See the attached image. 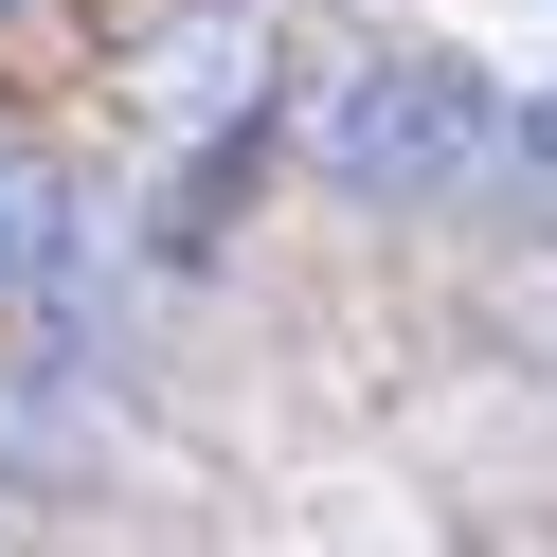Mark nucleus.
Here are the masks:
<instances>
[{
    "instance_id": "nucleus-1",
    "label": "nucleus",
    "mask_w": 557,
    "mask_h": 557,
    "mask_svg": "<svg viewBox=\"0 0 557 557\" xmlns=\"http://www.w3.org/2000/svg\"><path fill=\"white\" fill-rule=\"evenodd\" d=\"M288 145L360 216H468L540 162V109L449 37H324V73L288 90Z\"/></svg>"
},
{
    "instance_id": "nucleus-2",
    "label": "nucleus",
    "mask_w": 557,
    "mask_h": 557,
    "mask_svg": "<svg viewBox=\"0 0 557 557\" xmlns=\"http://www.w3.org/2000/svg\"><path fill=\"white\" fill-rule=\"evenodd\" d=\"M73 234H90V216H73V181H54L18 126H0V324H18V306L73 270Z\"/></svg>"
},
{
    "instance_id": "nucleus-3",
    "label": "nucleus",
    "mask_w": 557,
    "mask_h": 557,
    "mask_svg": "<svg viewBox=\"0 0 557 557\" xmlns=\"http://www.w3.org/2000/svg\"><path fill=\"white\" fill-rule=\"evenodd\" d=\"M54 18H73V0H0V73H18V54H37Z\"/></svg>"
}]
</instances>
